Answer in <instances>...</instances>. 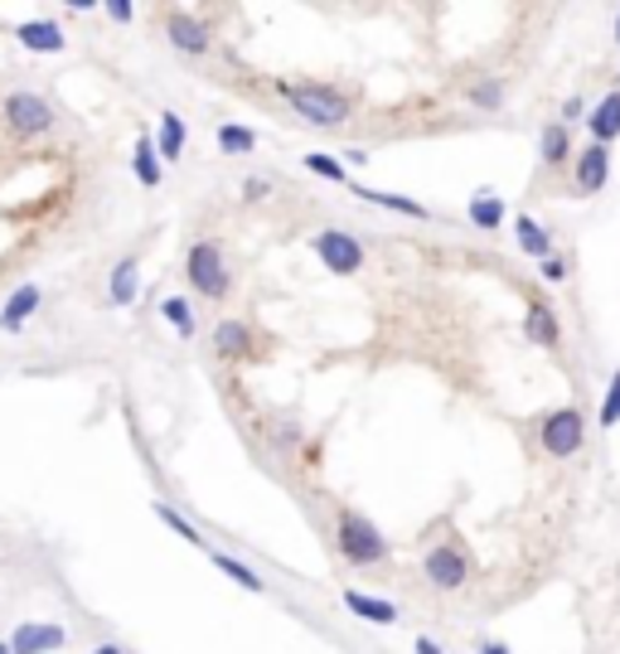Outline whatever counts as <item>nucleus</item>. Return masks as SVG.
Returning a JSON list of instances; mask_svg holds the SVG:
<instances>
[{
	"label": "nucleus",
	"mask_w": 620,
	"mask_h": 654,
	"mask_svg": "<svg viewBox=\"0 0 620 654\" xmlns=\"http://www.w3.org/2000/svg\"><path fill=\"white\" fill-rule=\"evenodd\" d=\"M161 315L180 330V339H194V335H199V320H194V306H189L185 296H165V301H161Z\"/></svg>",
	"instance_id": "obj_26"
},
{
	"label": "nucleus",
	"mask_w": 620,
	"mask_h": 654,
	"mask_svg": "<svg viewBox=\"0 0 620 654\" xmlns=\"http://www.w3.org/2000/svg\"><path fill=\"white\" fill-rule=\"evenodd\" d=\"M620 422V369L611 373V383H606V397H601V427H616Z\"/></svg>",
	"instance_id": "obj_30"
},
{
	"label": "nucleus",
	"mask_w": 620,
	"mask_h": 654,
	"mask_svg": "<svg viewBox=\"0 0 620 654\" xmlns=\"http://www.w3.org/2000/svg\"><path fill=\"white\" fill-rule=\"evenodd\" d=\"M40 301H44V291L34 286V282L15 286V291H10V296H6V306H0V330H6V335L24 330V320H30V315L40 310Z\"/></svg>",
	"instance_id": "obj_13"
},
{
	"label": "nucleus",
	"mask_w": 620,
	"mask_h": 654,
	"mask_svg": "<svg viewBox=\"0 0 620 654\" xmlns=\"http://www.w3.org/2000/svg\"><path fill=\"white\" fill-rule=\"evenodd\" d=\"M567 121H587V107H581V97H567L563 102V127Z\"/></svg>",
	"instance_id": "obj_34"
},
{
	"label": "nucleus",
	"mask_w": 620,
	"mask_h": 654,
	"mask_svg": "<svg viewBox=\"0 0 620 654\" xmlns=\"http://www.w3.org/2000/svg\"><path fill=\"white\" fill-rule=\"evenodd\" d=\"M587 131L597 145H611L620 137V92H606L597 107L587 112Z\"/></svg>",
	"instance_id": "obj_16"
},
{
	"label": "nucleus",
	"mask_w": 620,
	"mask_h": 654,
	"mask_svg": "<svg viewBox=\"0 0 620 654\" xmlns=\"http://www.w3.org/2000/svg\"><path fill=\"white\" fill-rule=\"evenodd\" d=\"M422 577H427L436 591H460L470 581L466 548H460V543H436V548H427V557H422Z\"/></svg>",
	"instance_id": "obj_5"
},
{
	"label": "nucleus",
	"mask_w": 620,
	"mask_h": 654,
	"mask_svg": "<svg viewBox=\"0 0 620 654\" xmlns=\"http://www.w3.org/2000/svg\"><path fill=\"white\" fill-rule=\"evenodd\" d=\"M616 44H620V10H616Z\"/></svg>",
	"instance_id": "obj_38"
},
{
	"label": "nucleus",
	"mask_w": 620,
	"mask_h": 654,
	"mask_svg": "<svg viewBox=\"0 0 620 654\" xmlns=\"http://www.w3.org/2000/svg\"><path fill=\"white\" fill-rule=\"evenodd\" d=\"M137 291H141V262L127 252V258L112 266V276H107V301H112V306H131Z\"/></svg>",
	"instance_id": "obj_17"
},
{
	"label": "nucleus",
	"mask_w": 620,
	"mask_h": 654,
	"mask_svg": "<svg viewBox=\"0 0 620 654\" xmlns=\"http://www.w3.org/2000/svg\"><path fill=\"white\" fill-rule=\"evenodd\" d=\"M209 563H214V567H218V573H224V577H233L242 591H258V597L267 591V581H262L258 573H252L248 563H238V557H228V553H209Z\"/></svg>",
	"instance_id": "obj_24"
},
{
	"label": "nucleus",
	"mask_w": 620,
	"mask_h": 654,
	"mask_svg": "<svg viewBox=\"0 0 620 654\" xmlns=\"http://www.w3.org/2000/svg\"><path fill=\"white\" fill-rule=\"evenodd\" d=\"M335 548L349 567H379L388 557V538L369 514H359V509H339L335 514Z\"/></svg>",
	"instance_id": "obj_2"
},
{
	"label": "nucleus",
	"mask_w": 620,
	"mask_h": 654,
	"mask_svg": "<svg viewBox=\"0 0 620 654\" xmlns=\"http://www.w3.org/2000/svg\"><path fill=\"white\" fill-rule=\"evenodd\" d=\"M417 654H446L442 645H436V640L432 635H417Z\"/></svg>",
	"instance_id": "obj_35"
},
{
	"label": "nucleus",
	"mask_w": 620,
	"mask_h": 654,
	"mask_svg": "<svg viewBox=\"0 0 620 654\" xmlns=\"http://www.w3.org/2000/svg\"><path fill=\"white\" fill-rule=\"evenodd\" d=\"M524 339L539 349H557L563 345V320H557V310L548 301H529L524 306Z\"/></svg>",
	"instance_id": "obj_11"
},
{
	"label": "nucleus",
	"mask_w": 620,
	"mask_h": 654,
	"mask_svg": "<svg viewBox=\"0 0 620 654\" xmlns=\"http://www.w3.org/2000/svg\"><path fill=\"white\" fill-rule=\"evenodd\" d=\"M252 345H258V335H252L248 320H224V325H214V355H218V359H248Z\"/></svg>",
	"instance_id": "obj_14"
},
{
	"label": "nucleus",
	"mask_w": 620,
	"mask_h": 654,
	"mask_svg": "<svg viewBox=\"0 0 620 654\" xmlns=\"http://www.w3.org/2000/svg\"><path fill=\"white\" fill-rule=\"evenodd\" d=\"M131 170H137V179L145 189L161 185V151H155V137H141L137 151H131Z\"/></svg>",
	"instance_id": "obj_23"
},
{
	"label": "nucleus",
	"mask_w": 620,
	"mask_h": 654,
	"mask_svg": "<svg viewBox=\"0 0 620 654\" xmlns=\"http://www.w3.org/2000/svg\"><path fill=\"white\" fill-rule=\"evenodd\" d=\"M102 15H107V20H117V24H127L131 15H137V10H131L127 0H107V6H102Z\"/></svg>",
	"instance_id": "obj_33"
},
{
	"label": "nucleus",
	"mask_w": 620,
	"mask_h": 654,
	"mask_svg": "<svg viewBox=\"0 0 620 654\" xmlns=\"http://www.w3.org/2000/svg\"><path fill=\"white\" fill-rule=\"evenodd\" d=\"M185 282L194 296H204V301H228L233 276H228V262H224V252H218V242H194L185 252Z\"/></svg>",
	"instance_id": "obj_3"
},
{
	"label": "nucleus",
	"mask_w": 620,
	"mask_h": 654,
	"mask_svg": "<svg viewBox=\"0 0 620 654\" xmlns=\"http://www.w3.org/2000/svg\"><path fill=\"white\" fill-rule=\"evenodd\" d=\"M0 654H10V640H0Z\"/></svg>",
	"instance_id": "obj_39"
},
{
	"label": "nucleus",
	"mask_w": 620,
	"mask_h": 654,
	"mask_svg": "<svg viewBox=\"0 0 620 654\" xmlns=\"http://www.w3.org/2000/svg\"><path fill=\"white\" fill-rule=\"evenodd\" d=\"M185 141H189L185 117L161 112V121H155V151H161V161H180V155H185Z\"/></svg>",
	"instance_id": "obj_19"
},
{
	"label": "nucleus",
	"mask_w": 620,
	"mask_h": 654,
	"mask_svg": "<svg viewBox=\"0 0 620 654\" xmlns=\"http://www.w3.org/2000/svg\"><path fill=\"white\" fill-rule=\"evenodd\" d=\"M151 514H155V519H161V524H165V528H175V533H180V538H185V543H194V548H204V533H199V528H194V524H189V519H185V514H180V509H175V504L155 500V504H151Z\"/></svg>",
	"instance_id": "obj_27"
},
{
	"label": "nucleus",
	"mask_w": 620,
	"mask_h": 654,
	"mask_svg": "<svg viewBox=\"0 0 620 654\" xmlns=\"http://www.w3.org/2000/svg\"><path fill=\"white\" fill-rule=\"evenodd\" d=\"M15 40H20V48H30V54H64L68 48V34L58 20H24L15 30Z\"/></svg>",
	"instance_id": "obj_12"
},
{
	"label": "nucleus",
	"mask_w": 620,
	"mask_h": 654,
	"mask_svg": "<svg viewBox=\"0 0 620 654\" xmlns=\"http://www.w3.org/2000/svg\"><path fill=\"white\" fill-rule=\"evenodd\" d=\"M606 179H611V145H597V141H591L587 151L577 155V165H573V194H577V199H587V194H601Z\"/></svg>",
	"instance_id": "obj_9"
},
{
	"label": "nucleus",
	"mask_w": 620,
	"mask_h": 654,
	"mask_svg": "<svg viewBox=\"0 0 620 654\" xmlns=\"http://www.w3.org/2000/svg\"><path fill=\"white\" fill-rule=\"evenodd\" d=\"M64 645H68V630L48 625V621H24L15 635H10V654H58Z\"/></svg>",
	"instance_id": "obj_10"
},
{
	"label": "nucleus",
	"mask_w": 620,
	"mask_h": 654,
	"mask_svg": "<svg viewBox=\"0 0 620 654\" xmlns=\"http://www.w3.org/2000/svg\"><path fill=\"white\" fill-rule=\"evenodd\" d=\"M476 654H514V650H509V645H500V640H485V645H480Z\"/></svg>",
	"instance_id": "obj_36"
},
{
	"label": "nucleus",
	"mask_w": 620,
	"mask_h": 654,
	"mask_svg": "<svg viewBox=\"0 0 620 654\" xmlns=\"http://www.w3.org/2000/svg\"><path fill=\"white\" fill-rule=\"evenodd\" d=\"M218 151L224 155H252L258 151V131L238 127V121H224V127H218Z\"/></svg>",
	"instance_id": "obj_25"
},
{
	"label": "nucleus",
	"mask_w": 620,
	"mask_h": 654,
	"mask_svg": "<svg viewBox=\"0 0 620 654\" xmlns=\"http://www.w3.org/2000/svg\"><path fill=\"white\" fill-rule=\"evenodd\" d=\"M165 40L180 48V54H209L214 48V24L209 20H199V15H189V10H175V15L165 20Z\"/></svg>",
	"instance_id": "obj_8"
},
{
	"label": "nucleus",
	"mask_w": 620,
	"mask_h": 654,
	"mask_svg": "<svg viewBox=\"0 0 620 654\" xmlns=\"http://www.w3.org/2000/svg\"><path fill=\"white\" fill-rule=\"evenodd\" d=\"M311 248L335 276H355L363 266V242L355 233H345V228H320V233L311 238Z\"/></svg>",
	"instance_id": "obj_6"
},
{
	"label": "nucleus",
	"mask_w": 620,
	"mask_h": 654,
	"mask_svg": "<svg viewBox=\"0 0 620 654\" xmlns=\"http://www.w3.org/2000/svg\"><path fill=\"white\" fill-rule=\"evenodd\" d=\"M282 97L291 102V112L315 131H339L349 121V112H355L349 97L330 88V83H282Z\"/></svg>",
	"instance_id": "obj_1"
},
{
	"label": "nucleus",
	"mask_w": 620,
	"mask_h": 654,
	"mask_svg": "<svg viewBox=\"0 0 620 654\" xmlns=\"http://www.w3.org/2000/svg\"><path fill=\"white\" fill-rule=\"evenodd\" d=\"M238 189H242V199H248V204H262L267 194H272V185H267V179H258V175H248Z\"/></svg>",
	"instance_id": "obj_32"
},
{
	"label": "nucleus",
	"mask_w": 620,
	"mask_h": 654,
	"mask_svg": "<svg viewBox=\"0 0 620 654\" xmlns=\"http://www.w3.org/2000/svg\"><path fill=\"white\" fill-rule=\"evenodd\" d=\"M359 194L363 204H379V209H388V214H403V218H417V224H427L432 218V209L427 204H417V199H407V194H388V189H369V185H349Z\"/></svg>",
	"instance_id": "obj_15"
},
{
	"label": "nucleus",
	"mask_w": 620,
	"mask_h": 654,
	"mask_svg": "<svg viewBox=\"0 0 620 654\" xmlns=\"http://www.w3.org/2000/svg\"><path fill=\"white\" fill-rule=\"evenodd\" d=\"M581 442H587V417H581L577 407H557L548 417L539 422V446L548 451L553 460H567L581 451Z\"/></svg>",
	"instance_id": "obj_4"
},
{
	"label": "nucleus",
	"mask_w": 620,
	"mask_h": 654,
	"mask_svg": "<svg viewBox=\"0 0 620 654\" xmlns=\"http://www.w3.org/2000/svg\"><path fill=\"white\" fill-rule=\"evenodd\" d=\"M345 606L359 615V621H369V625H398V606L383 601V597H363V591L349 587L345 591Z\"/></svg>",
	"instance_id": "obj_20"
},
{
	"label": "nucleus",
	"mask_w": 620,
	"mask_h": 654,
	"mask_svg": "<svg viewBox=\"0 0 620 654\" xmlns=\"http://www.w3.org/2000/svg\"><path fill=\"white\" fill-rule=\"evenodd\" d=\"M6 121H10V131H20V137H44V131H54L58 112L40 92H10L6 97Z\"/></svg>",
	"instance_id": "obj_7"
},
{
	"label": "nucleus",
	"mask_w": 620,
	"mask_h": 654,
	"mask_svg": "<svg viewBox=\"0 0 620 654\" xmlns=\"http://www.w3.org/2000/svg\"><path fill=\"white\" fill-rule=\"evenodd\" d=\"M466 218H470V228L494 233V228H504V199H500V194H490V189H480L476 199L466 204Z\"/></svg>",
	"instance_id": "obj_22"
},
{
	"label": "nucleus",
	"mask_w": 620,
	"mask_h": 654,
	"mask_svg": "<svg viewBox=\"0 0 620 654\" xmlns=\"http://www.w3.org/2000/svg\"><path fill=\"white\" fill-rule=\"evenodd\" d=\"M93 654H127V650H121V645H97Z\"/></svg>",
	"instance_id": "obj_37"
},
{
	"label": "nucleus",
	"mask_w": 620,
	"mask_h": 654,
	"mask_svg": "<svg viewBox=\"0 0 620 654\" xmlns=\"http://www.w3.org/2000/svg\"><path fill=\"white\" fill-rule=\"evenodd\" d=\"M470 102L476 107H485V112H500L504 107V83H476V88H470Z\"/></svg>",
	"instance_id": "obj_29"
},
{
	"label": "nucleus",
	"mask_w": 620,
	"mask_h": 654,
	"mask_svg": "<svg viewBox=\"0 0 620 654\" xmlns=\"http://www.w3.org/2000/svg\"><path fill=\"white\" fill-rule=\"evenodd\" d=\"M573 155V131L563 127V121H548V127L539 131V165L543 170H557Z\"/></svg>",
	"instance_id": "obj_18"
},
{
	"label": "nucleus",
	"mask_w": 620,
	"mask_h": 654,
	"mask_svg": "<svg viewBox=\"0 0 620 654\" xmlns=\"http://www.w3.org/2000/svg\"><path fill=\"white\" fill-rule=\"evenodd\" d=\"M306 170L320 179H330V185H349L345 161H335V155H325V151H306Z\"/></svg>",
	"instance_id": "obj_28"
},
{
	"label": "nucleus",
	"mask_w": 620,
	"mask_h": 654,
	"mask_svg": "<svg viewBox=\"0 0 620 654\" xmlns=\"http://www.w3.org/2000/svg\"><path fill=\"white\" fill-rule=\"evenodd\" d=\"M539 276H543L548 286H557V282H567V276H573V262H567V258H557V252H553L548 262H539Z\"/></svg>",
	"instance_id": "obj_31"
},
{
	"label": "nucleus",
	"mask_w": 620,
	"mask_h": 654,
	"mask_svg": "<svg viewBox=\"0 0 620 654\" xmlns=\"http://www.w3.org/2000/svg\"><path fill=\"white\" fill-rule=\"evenodd\" d=\"M514 238H519V252H524V258H539V262L553 258V233L539 224V218H529V214L519 218V224H514Z\"/></svg>",
	"instance_id": "obj_21"
}]
</instances>
